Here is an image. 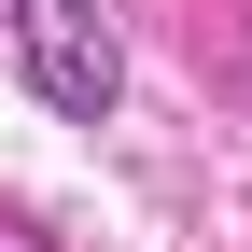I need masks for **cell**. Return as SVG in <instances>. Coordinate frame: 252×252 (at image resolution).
Listing matches in <instances>:
<instances>
[{
	"instance_id": "6da1fadb",
	"label": "cell",
	"mask_w": 252,
	"mask_h": 252,
	"mask_svg": "<svg viewBox=\"0 0 252 252\" xmlns=\"http://www.w3.org/2000/svg\"><path fill=\"white\" fill-rule=\"evenodd\" d=\"M0 14H14L28 98H42L56 126H112V98H126V42H112L98 0H0Z\"/></svg>"
},
{
	"instance_id": "7a4b0ae2",
	"label": "cell",
	"mask_w": 252,
	"mask_h": 252,
	"mask_svg": "<svg viewBox=\"0 0 252 252\" xmlns=\"http://www.w3.org/2000/svg\"><path fill=\"white\" fill-rule=\"evenodd\" d=\"M0 252H56V238H42V224H28V210H0Z\"/></svg>"
}]
</instances>
